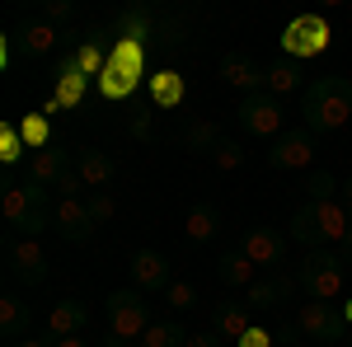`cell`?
Here are the masks:
<instances>
[{"label":"cell","mask_w":352,"mask_h":347,"mask_svg":"<svg viewBox=\"0 0 352 347\" xmlns=\"http://www.w3.org/2000/svg\"><path fill=\"white\" fill-rule=\"evenodd\" d=\"M52 192L38 188L33 179H19L14 169H5V183H0V221L10 235H43L52 225Z\"/></svg>","instance_id":"1"},{"label":"cell","mask_w":352,"mask_h":347,"mask_svg":"<svg viewBox=\"0 0 352 347\" xmlns=\"http://www.w3.org/2000/svg\"><path fill=\"white\" fill-rule=\"evenodd\" d=\"M348 230H352V216L338 197L333 202H300L292 212V244L310 249V254H333V249L343 254Z\"/></svg>","instance_id":"2"},{"label":"cell","mask_w":352,"mask_h":347,"mask_svg":"<svg viewBox=\"0 0 352 347\" xmlns=\"http://www.w3.org/2000/svg\"><path fill=\"white\" fill-rule=\"evenodd\" d=\"M300 122L315 136L343 132L352 122V80L348 76H315L300 94Z\"/></svg>","instance_id":"3"},{"label":"cell","mask_w":352,"mask_h":347,"mask_svg":"<svg viewBox=\"0 0 352 347\" xmlns=\"http://www.w3.org/2000/svg\"><path fill=\"white\" fill-rule=\"evenodd\" d=\"M151 324V305L136 287H118L104 300V347H136Z\"/></svg>","instance_id":"4"},{"label":"cell","mask_w":352,"mask_h":347,"mask_svg":"<svg viewBox=\"0 0 352 347\" xmlns=\"http://www.w3.org/2000/svg\"><path fill=\"white\" fill-rule=\"evenodd\" d=\"M296 287L305 300H324V305H343L348 300V282H343V254H310L296 267Z\"/></svg>","instance_id":"5"},{"label":"cell","mask_w":352,"mask_h":347,"mask_svg":"<svg viewBox=\"0 0 352 347\" xmlns=\"http://www.w3.org/2000/svg\"><path fill=\"white\" fill-rule=\"evenodd\" d=\"M292 328H296V338L315 347H329L338 343L343 333H348V320H343V310L338 305H324V300H300L296 315H292Z\"/></svg>","instance_id":"6"},{"label":"cell","mask_w":352,"mask_h":347,"mask_svg":"<svg viewBox=\"0 0 352 347\" xmlns=\"http://www.w3.org/2000/svg\"><path fill=\"white\" fill-rule=\"evenodd\" d=\"M329 43H333V28H329L324 14H296L282 28V56H292L300 66L315 61L320 52H329Z\"/></svg>","instance_id":"7"},{"label":"cell","mask_w":352,"mask_h":347,"mask_svg":"<svg viewBox=\"0 0 352 347\" xmlns=\"http://www.w3.org/2000/svg\"><path fill=\"white\" fill-rule=\"evenodd\" d=\"M263 160L277 169V174H310L315 169V132L310 127H292L263 150Z\"/></svg>","instance_id":"8"},{"label":"cell","mask_w":352,"mask_h":347,"mask_svg":"<svg viewBox=\"0 0 352 347\" xmlns=\"http://www.w3.org/2000/svg\"><path fill=\"white\" fill-rule=\"evenodd\" d=\"M240 127L254 141H277V136L287 132V113H282V99H272L268 89L263 94H244L240 99Z\"/></svg>","instance_id":"9"},{"label":"cell","mask_w":352,"mask_h":347,"mask_svg":"<svg viewBox=\"0 0 352 347\" xmlns=\"http://www.w3.org/2000/svg\"><path fill=\"white\" fill-rule=\"evenodd\" d=\"M5 258L19 282H28V287L47 282V244L38 235H5Z\"/></svg>","instance_id":"10"},{"label":"cell","mask_w":352,"mask_h":347,"mask_svg":"<svg viewBox=\"0 0 352 347\" xmlns=\"http://www.w3.org/2000/svg\"><path fill=\"white\" fill-rule=\"evenodd\" d=\"M240 254L258 267V272H282V267H287V235L272 230V225H254V230H244Z\"/></svg>","instance_id":"11"},{"label":"cell","mask_w":352,"mask_h":347,"mask_svg":"<svg viewBox=\"0 0 352 347\" xmlns=\"http://www.w3.org/2000/svg\"><path fill=\"white\" fill-rule=\"evenodd\" d=\"M52 225L66 244H85V240H94V230H99L85 197H56L52 202Z\"/></svg>","instance_id":"12"},{"label":"cell","mask_w":352,"mask_h":347,"mask_svg":"<svg viewBox=\"0 0 352 347\" xmlns=\"http://www.w3.org/2000/svg\"><path fill=\"white\" fill-rule=\"evenodd\" d=\"M169 282H174L169 258H164V254H155V249H136L132 263H127V287H136L141 295H160Z\"/></svg>","instance_id":"13"},{"label":"cell","mask_w":352,"mask_h":347,"mask_svg":"<svg viewBox=\"0 0 352 347\" xmlns=\"http://www.w3.org/2000/svg\"><path fill=\"white\" fill-rule=\"evenodd\" d=\"M71 169H76V160H66V150H52V146H47V150H33V155H28V179H33L38 188H47L52 197L61 192V188H66Z\"/></svg>","instance_id":"14"},{"label":"cell","mask_w":352,"mask_h":347,"mask_svg":"<svg viewBox=\"0 0 352 347\" xmlns=\"http://www.w3.org/2000/svg\"><path fill=\"white\" fill-rule=\"evenodd\" d=\"M217 76H221V85H230L240 99H244V94H263V66H258L254 56H244V52L221 56Z\"/></svg>","instance_id":"15"},{"label":"cell","mask_w":352,"mask_h":347,"mask_svg":"<svg viewBox=\"0 0 352 347\" xmlns=\"http://www.w3.org/2000/svg\"><path fill=\"white\" fill-rule=\"evenodd\" d=\"M76 179H80L85 197H89V192H104V188H113V179H118V160L104 155V150H80V155H76Z\"/></svg>","instance_id":"16"},{"label":"cell","mask_w":352,"mask_h":347,"mask_svg":"<svg viewBox=\"0 0 352 347\" xmlns=\"http://www.w3.org/2000/svg\"><path fill=\"white\" fill-rule=\"evenodd\" d=\"M305 66L300 61H292V56H277V61H268L263 66V89H268L272 99H287V94H305Z\"/></svg>","instance_id":"17"},{"label":"cell","mask_w":352,"mask_h":347,"mask_svg":"<svg viewBox=\"0 0 352 347\" xmlns=\"http://www.w3.org/2000/svg\"><path fill=\"white\" fill-rule=\"evenodd\" d=\"M292 287H296V277H292V282H287V277H258V282H254L240 300L249 305V315H254V320H263V315H272V310H277V300L292 291Z\"/></svg>","instance_id":"18"},{"label":"cell","mask_w":352,"mask_h":347,"mask_svg":"<svg viewBox=\"0 0 352 347\" xmlns=\"http://www.w3.org/2000/svg\"><path fill=\"white\" fill-rule=\"evenodd\" d=\"M254 324H258V320L249 315V305L235 295V300H221V305H217V328H212V333H217L221 343H240Z\"/></svg>","instance_id":"19"},{"label":"cell","mask_w":352,"mask_h":347,"mask_svg":"<svg viewBox=\"0 0 352 347\" xmlns=\"http://www.w3.org/2000/svg\"><path fill=\"white\" fill-rule=\"evenodd\" d=\"M85 328H89V310L80 300H56L47 310V333L52 338H80Z\"/></svg>","instance_id":"20"},{"label":"cell","mask_w":352,"mask_h":347,"mask_svg":"<svg viewBox=\"0 0 352 347\" xmlns=\"http://www.w3.org/2000/svg\"><path fill=\"white\" fill-rule=\"evenodd\" d=\"M89 85H94V80H89L80 66H76V56L66 52L61 71H56V89H52L56 108H80V99H85V89H89Z\"/></svg>","instance_id":"21"},{"label":"cell","mask_w":352,"mask_h":347,"mask_svg":"<svg viewBox=\"0 0 352 347\" xmlns=\"http://www.w3.org/2000/svg\"><path fill=\"white\" fill-rule=\"evenodd\" d=\"M179 230H184V240H188V244H212L221 235V212H217V207H207V202H197V207L184 212V225H179Z\"/></svg>","instance_id":"22"},{"label":"cell","mask_w":352,"mask_h":347,"mask_svg":"<svg viewBox=\"0 0 352 347\" xmlns=\"http://www.w3.org/2000/svg\"><path fill=\"white\" fill-rule=\"evenodd\" d=\"M217 277L226 282V287H230V291H240V295H244L249 287H254V282H258V277H263V272L249 263L240 249H230V254H221V258H217Z\"/></svg>","instance_id":"23"},{"label":"cell","mask_w":352,"mask_h":347,"mask_svg":"<svg viewBox=\"0 0 352 347\" xmlns=\"http://www.w3.org/2000/svg\"><path fill=\"white\" fill-rule=\"evenodd\" d=\"M109 66L122 71V76H132V80H141V76H146V43H136V38H113L109 43Z\"/></svg>","instance_id":"24"},{"label":"cell","mask_w":352,"mask_h":347,"mask_svg":"<svg viewBox=\"0 0 352 347\" xmlns=\"http://www.w3.org/2000/svg\"><path fill=\"white\" fill-rule=\"evenodd\" d=\"M146 89H151V108H179L188 94V80L179 71H155L146 76Z\"/></svg>","instance_id":"25"},{"label":"cell","mask_w":352,"mask_h":347,"mask_svg":"<svg viewBox=\"0 0 352 347\" xmlns=\"http://www.w3.org/2000/svg\"><path fill=\"white\" fill-rule=\"evenodd\" d=\"M0 338H5V343L28 338V300H19L14 291L0 295Z\"/></svg>","instance_id":"26"},{"label":"cell","mask_w":352,"mask_h":347,"mask_svg":"<svg viewBox=\"0 0 352 347\" xmlns=\"http://www.w3.org/2000/svg\"><path fill=\"white\" fill-rule=\"evenodd\" d=\"M221 127L212 122V117H192L188 127H184V150H192V155H212L221 146Z\"/></svg>","instance_id":"27"},{"label":"cell","mask_w":352,"mask_h":347,"mask_svg":"<svg viewBox=\"0 0 352 347\" xmlns=\"http://www.w3.org/2000/svg\"><path fill=\"white\" fill-rule=\"evenodd\" d=\"M71 56H76V66H80L89 80H99V76H104V66H109V47H104L99 38H85V43H76V47H71Z\"/></svg>","instance_id":"28"},{"label":"cell","mask_w":352,"mask_h":347,"mask_svg":"<svg viewBox=\"0 0 352 347\" xmlns=\"http://www.w3.org/2000/svg\"><path fill=\"white\" fill-rule=\"evenodd\" d=\"M207 160H212V169H217V174H226V179H230V174H240V169H244L249 150H244L235 136H221V146L212 150V155H207Z\"/></svg>","instance_id":"29"},{"label":"cell","mask_w":352,"mask_h":347,"mask_svg":"<svg viewBox=\"0 0 352 347\" xmlns=\"http://www.w3.org/2000/svg\"><path fill=\"white\" fill-rule=\"evenodd\" d=\"M19 136H24L28 155H33V150H47V146H52V122H47V113H24V117H19Z\"/></svg>","instance_id":"30"},{"label":"cell","mask_w":352,"mask_h":347,"mask_svg":"<svg viewBox=\"0 0 352 347\" xmlns=\"http://www.w3.org/2000/svg\"><path fill=\"white\" fill-rule=\"evenodd\" d=\"M338 188H343L338 174H329V169H310L300 192H305V202H333V197H338Z\"/></svg>","instance_id":"31"},{"label":"cell","mask_w":352,"mask_h":347,"mask_svg":"<svg viewBox=\"0 0 352 347\" xmlns=\"http://www.w3.org/2000/svg\"><path fill=\"white\" fill-rule=\"evenodd\" d=\"M19 43H24L28 56H47V52H52V43H56V24H47V19H33V24L24 28V38H19Z\"/></svg>","instance_id":"32"},{"label":"cell","mask_w":352,"mask_h":347,"mask_svg":"<svg viewBox=\"0 0 352 347\" xmlns=\"http://www.w3.org/2000/svg\"><path fill=\"white\" fill-rule=\"evenodd\" d=\"M160 300L169 305V310H174V315H188L192 305H197V287H192L188 277H174V282H169V287L160 291Z\"/></svg>","instance_id":"33"},{"label":"cell","mask_w":352,"mask_h":347,"mask_svg":"<svg viewBox=\"0 0 352 347\" xmlns=\"http://www.w3.org/2000/svg\"><path fill=\"white\" fill-rule=\"evenodd\" d=\"M184 338H188V333H184L179 324L155 320L151 328H146V333H141V343H136V347H184Z\"/></svg>","instance_id":"34"},{"label":"cell","mask_w":352,"mask_h":347,"mask_svg":"<svg viewBox=\"0 0 352 347\" xmlns=\"http://www.w3.org/2000/svg\"><path fill=\"white\" fill-rule=\"evenodd\" d=\"M24 136H19V122H0V164L5 169H14V164L24 160Z\"/></svg>","instance_id":"35"},{"label":"cell","mask_w":352,"mask_h":347,"mask_svg":"<svg viewBox=\"0 0 352 347\" xmlns=\"http://www.w3.org/2000/svg\"><path fill=\"white\" fill-rule=\"evenodd\" d=\"M85 202H89L94 225H113V216H118V197H113V188H104V192H89Z\"/></svg>","instance_id":"36"},{"label":"cell","mask_w":352,"mask_h":347,"mask_svg":"<svg viewBox=\"0 0 352 347\" xmlns=\"http://www.w3.org/2000/svg\"><path fill=\"white\" fill-rule=\"evenodd\" d=\"M235 347H277V338H272L263 324H254V328H249V333H244V338H240Z\"/></svg>","instance_id":"37"},{"label":"cell","mask_w":352,"mask_h":347,"mask_svg":"<svg viewBox=\"0 0 352 347\" xmlns=\"http://www.w3.org/2000/svg\"><path fill=\"white\" fill-rule=\"evenodd\" d=\"M47 24H61V19H71V5L66 0H56V5H47V14H43Z\"/></svg>","instance_id":"38"},{"label":"cell","mask_w":352,"mask_h":347,"mask_svg":"<svg viewBox=\"0 0 352 347\" xmlns=\"http://www.w3.org/2000/svg\"><path fill=\"white\" fill-rule=\"evenodd\" d=\"M184 347H221V338H217V333H188Z\"/></svg>","instance_id":"39"},{"label":"cell","mask_w":352,"mask_h":347,"mask_svg":"<svg viewBox=\"0 0 352 347\" xmlns=\"http://www.w3.org/2000/svg\"><path fill=\"white\" fill-rule=\"evenodd\" d=\"M10 347H56V338H52V333H43V338L28 333V338H19V343H10Z\"/></svg>","instance_id":"40"},{"label":"cell","mask_w":352,"mask_h":347,"mask_svg":"<svg viewBox=\"0 0 352 347\" xmlns=\"http://www.w3.org/2000/svg\"><path fill=\"white\" fill-rule=\"evenodd\" d=\"M132 136H151V113H141V117H132Z\"/></svg>","instance_id":"41"},{"label":"cell","mask_w":352,"mask_h":347,"mask_svg":"<svg viewBox=\"0 0 352 347\" xmlns=\"http://www.w3.org/2000/svg\"><path fill=\"white\" fill-rule=\"evenodd\" d=\"M338 202L348 207V216H352V179H343V188H338Z\"/></svg>","instance_id":"42"},{"label":"cell","mask_w":352,"mask_h":347,"mask_svg":"<svg viewBox=\"0 0 352 347\" xmlns=\"http://www.w3.org/2000/svg\"><path fill=\"white\" fill-rule=\"evenodd\" d=\"M0 66H14V43L5 38V47H0Z\"/></svg>","instance_id":"43"},{"label":"cell","mask_w":352,"mask_h":347,"mask_svg":"<svg viewBox=\"0 0 352 347\" xmlns=\"http://www.w3.org/2000/svg\"><path fill=\"white\" fill-rule=\"evenodd\" d=\"M56 347H94V343H89V338L80 333V338H56Z\"/></svg>","instance_id":"44"},{"label":"cell","mask_w":352,"mask_h":347,"mask_svg":"<svg viewBox=\"0 0 352 347\" xmlns=\"http://www.w3.org/2000/svg\"><path fill=\"white\" fill-rule=\"evenodd\" d=\"M338 310H343V320H348V328H352V295L343 300V305H338Z\"/></svg>","instance_id":"45"},{"label":"cell","mask_w":352,"mask_h":347,"mask_svg":"<svg viewBox=\"0 0 352 347\" xmlns=\"http://www.w3.org/2000/svg\"><path fill=\"white\" fill-rule=\"evenodd\" d=\"M352 258V230H348V244H343V263Z\"/></svg>","instance_id":"46"},{"label":"cell","mask_w":352,"mask_h":347,"mask_svg":"<svg viewBox=\"0 0 352 347\" xmlns=\"http://www.w3.org/2000/svg\"><path fill=\"white\" fill-rule=\"evenodd\" d=\"M277 347H305V343H292V338H282V343H277Z\"/></svg>","instance_id":"47"}]
</instances>
